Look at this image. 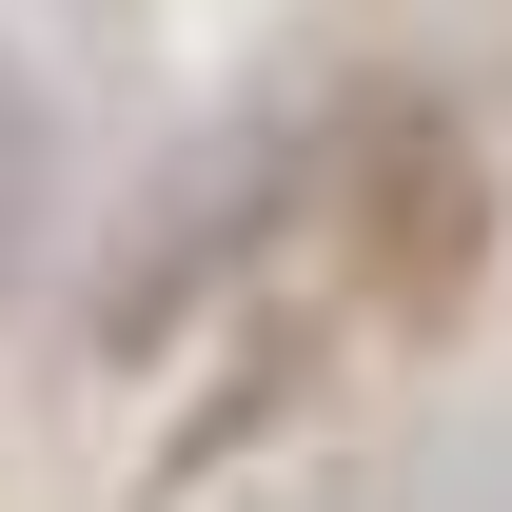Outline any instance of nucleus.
Here are the masks:
<instances>
[{"label": "nucleus", "instance_id": "f257e3e1", "mask_svg": "<svg viewBox=\"0 0 512 512\" xmlns=\"http://www.w3.org/2000/svg\"><path fill=\"white\" fill-rule=\"evenodd\" d=\"M40 237H60V119H40V79L0 40V296L40 276Z\"/></svg>", "mask_w": 512, "mask_h": 512}]
</instances>
